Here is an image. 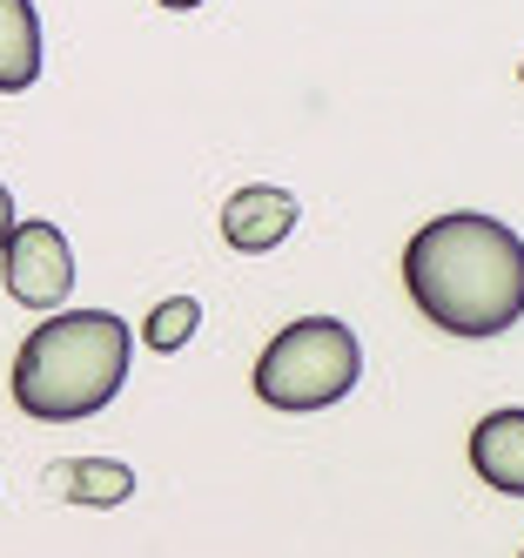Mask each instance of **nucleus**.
<instances>
[{
	"label": "nucleus",
	"instance_id": "obj_5",
	"mask_svg": "<svg viewBox=\"0 0 524 558\" xmlns=\"http://www.w3.org/2000/svg\"><path fill=\"white\" fill-rule=\"evenodd\" d=\"M296 195L290 189H276V182H249V189H235L229 203H222V243L242 250V256H269L290 243V229H296Z\"/></svg>",
	"mask_w": 524,
	"mask_h": 558
},
{
	"label": "nucleus",
	"instance_id": "obj_11",
	"mask_svg": "<svg viewBox=\"0 0 524 558\" xmlns=\"http://www.w3.org/2000/svg\"><path fill=\"white\" fill-rule=\"evenodd\" d=\"M161 8H175V14H182V8H202V0H161Z\"/></svg>",
	"mask_w": 524,
	"mask_h": 558
},
{
	"label": "nucleus",
	"instance_id": "obj_6",
	"mask_svg": "<svg viewBox=\"0 0 524 558\" xmlns=\"http://www.w3.org/2000/svg\"><path fill=\"white\" fill-rule=\"evenodd\" d=\"M471 464L491 492L524 498V411H491L471 430Z\"/></svg>",
	"mask_w": 524,
	"mask_h": 558
},
{
	"label": "nucleus",
	"instance_id": "obj_9",
	"mask_svg": "<svg viewBox=\"0 0 524 558\" xmlns=\"http://www.w3.org/2000/svg\"><path fill=\"white\" fill-rule=\"evenodd\" d=\"M195 324H202V303H195V296H169V303H155V310H148L142 343H148L155 356H175V350L195 337Z\"/></svg>",
	"mask_w": 524,
	"mask_h": 558
},
{
	"label": "nucleus",
	"instance_id": "obj_2",
	"mask_svg": "<svg viewBox=\"0 0 524 558\" xmlns=\"http://www.w3.org/2000/svg\"><path fill=\"white\" fill-rule=\"evenodd\" d=\"M135 330L114 310H54L34 324L14 356V404L40 424L95 417L108 397L129 384Z\"/></svg>",
	"mask_w": 524,
	"mask_h": 558
},
{
	"label": "nucleus",
	"instance_id": "obj_13",
	"mask_svg": "<svg viewBox=\"0 0 524 558\" xmlns=\"http://www.w3.org/2000/svg\"><path fill=\"white\" fill-rule=\"evenodd\" d=\"M517 558H524V551H517Z\"/></svg>",
	"mask_w": 524,
	"mask_h": 558
},
{
	"label": "nucleus",
	"instance_id": "obj_1",
	"mask_svg": "<svg viewBox=\"0 0 524 558\" xmlns=\"http://www.w3.org/2000/svg\"><path fill=\"white\" fill-rule=\"evenodd\" d=\"M403 290L451 337H504L524 316V235L498 216L451 209L403 243Z\"/></svg>",
	"mask_w": 524,
	"mask_h": 558
},
{
	"label": "nucleus",
	"instance_id": "obj_7",
	"mask_svg": "<svg viewBox=\"0 0 524 558\" xmlns=\"http://www.w3.org/2000/svg\"><path fill=\"white\" fill-rule=\"evenodd\" d=\"M40 82V14L34 0H0V95Z\"/></svg>",
	"mask_w": 524,
	"mask_h": 558
},
{
	"label": "nucleus",
	"instance_id": "obj_8",
	"mask_svg": "<svg viewBox=\"0 0 524 558\" xmlns=\"http://www.w3.org/2000/svg\"><path fill=\"white\" fill-rule=\"evenodd\" d=\"M61 498L68 505H121V498H135V471L114 458H74V464H61Z\"/></svg>",
	"mask_w": 524,
	"mask_h": 558
},
{
	"label": "nucleus",
	"instance_id": "obj_10",
	"mask_svg": "<svg viewBox=\"0 0 524 558\" xmlns=\"http://www.w3.org/2000/svg\"><path fill=\"white\" fill-rule=\"evenodd\" d=\"M21 229V216H14V195H8V182H0V256H8V235Z\"/></svg>",
	"mask_w": 524,
	"mask_h": 558
},
{
	"label": "nucleus",
	"instance_id": "obj_12",
	"mask_svg": "<svg viewBox=\"0 0 524 558\" xmlns=\"http://www.w3.org/2000/svg\"><path fill=\"white\" fill-rule=\"evenodd\" d=\"M517 82H524V68H517Z\"/></svg>",
	"mask_w": 524,
	"mask_h": 558
},
{
	"label": "nucleus",
	"instance_id": "obj_4",
	"mask_svg": "<svg viewBox=\"0 0 524 558\" xmlns=\"http://www.w3.org/2000/svg\"><path fill=\"white\" fill-rule=\"evenodd\" d=\"M0 276H8V296L27 310H61L74 290V250L54 222H21L8 235V256H0Z\"/></svg>",
	"mask_w": 524,
	"mask_h": 558
},
{
	"label": "nucleus",
	"instance_id": "obj_3",
	"mask_svg": "<svg viewBox=\"0 0 524 558\" xmlns=\"http://www.w3.org/2000/svg\"><path fill=\"white\" fill-rule=\"evenodd\" d=\"M356 377H363V343L337 316H296L256 356V397L269 411H290V417L343 404L356 390Z\"/></svg>",
	"mask_w": 524,
	"mask_h": 558
}]
</instances>
